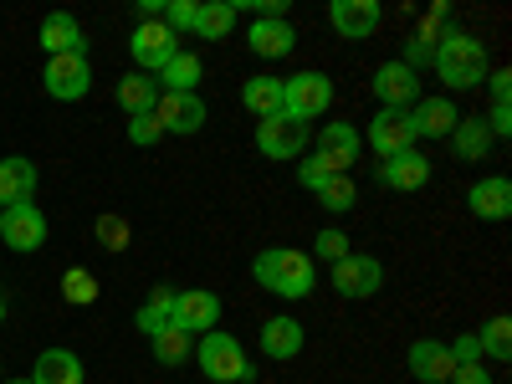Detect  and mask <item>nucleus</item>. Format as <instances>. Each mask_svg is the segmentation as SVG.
<instances>
[{"instance_id": "4468645a", "label": "nucleus", "mask_w": 512, "mask_h": 384, "mask_svg": "<svg viewBox=\"0 0 512 384\" xmlns=\"http://www.w3.org/2000/svg\"><path fill=\"white\" fill-rule=\"evenodd\" d=\"M369 149L379 159H395L405 149H415V128H410V113H395V108H379L374 123H369Z\"/></svg>"}, {"instance_id": "473e14b6", "label": "nucleus", "mask_w": 512, "mask_h": 384, "mask_svg": "<svg viewBox=\"0 0 512 384\" xmlns=\"http://www.w3.org/2000/svg\"><path fill=\"white\" fill-rule=\"evenodd\" d=\"M318 205L328 210V216H349V210L359 205V190H354V180H349V175H333V180L318 190Z\"/></svg>"}, {"instance_id": "a878e982", "label": "nucleus", "mask_w": 512, "mask_h": 384, "mask_svg": "<svg viewBox=\"0 0 512 384\" xmlns=\"http://www.w3.org/2000/svg\"><path fill=\"white\" fill-rule=\"evenodd\" d=\"M169 323H175V287H154V292L144 297V308H139L134 328H139L144 338H154V333L169 328Z\"/></svg>"}, {"instance_id": "ddd939ff", "label": "nucleus", "mask_w": 512, "mask_h": 384, "mask_svg": "<svg viewBox=\"0 0 512 384\" xmlns=\"http://www.w3.org/2000/svg\"><path fill=\"white\" fill-rule=\"evenodd\" d=\"M328 21H333V31L344 36V41H369L379 31L384 11H379V0H333Z\"/></svg>"}, {"instance_id": "412c9836", "label": "nucleus", "mask_w": 512, "mask_h": 384, "mask_svg": "<svg viewBox=\"0 0 512 384\" xmlns=\"http://www.w3.org/2000/svg\"><path fill=\"white\" fill-rule=\"evenodd\" d=\"M246 47H251L256 57H292L297 31H292L287 21H262V16H256L251 31H246Z\"/></svg>"}, {"instance_id": "aec40b11", "label": "nucleus", "mask_w": 512, "mask_h": 384, "mask_svg": "<svg viewBox=\"0 0 512 384\" xmlns=\"http://www.w3.org/2000/svg\"><path fill=\"white\" fill-rule=\"evenodd\" d=\"M425 180H431V159L420 149H405V154L379 164V185H390V190H420Z\"/></svg>"}, {"instance_id": "58836bf2", "label": "nucleus", "mask_w": 512, "mask_h": 384, "mask_svg": "<svg viewBox=\"0 0 512 384\" xmlns=\"http://www.w3.org/2000/svg\"><path fill=\"white\" fill-rule=\"evenodd\" d=\"M328 180H333V175H328V169H323L318 159H308V164H297V185H303V190H313V195H318V190H323Z\"/></svg>"}, {"instance_id": "0eeeda50", "label": "nucleus", "mask_w": 512, "mask_h": 384, "mask_svg": "<svg viewBox=\"0 0 512 384\" xmlns=\"http://www.w3.org/2000/svg\"><path fill=\"white\" fill-rule=\"evenodd\" d=\"M379 287H384V267H379V256L349 251L344 262H333V292H338V297H374Z\"/></svg>"}, {"instance_id": "20e7f679", "label": "nucleus", "mask_w": 512, "mask_h": 384, "mask_svg": "<svg viewBox=\"0 0 512 384\" xmlns=\"http://www.w3.org/2000/svg\"><path fill=\"white\" fill-rule=\"evenodd\" d=\"M333 108V77L328 72H297V77H287L282 82V113L292 118V123H313V118H323Z\"/></svg>"}, {"instance_id": "6e6552de", "label": "nucleus", "mask_w": 512, "mask_h": 384, "mask_svg": "<svg viewBox=\"0 0 512 384\" xmlns=\"http://www.w3.org/2000/svg\"><path fill=\"white\" fill-rule=\"evenodd\" d=\"M47 216H41L36 205H11L6 216H0V241H6L11 251H21V256H31V251H41L47 246Z\"/></svg>"}, {"instance_id": "bb28decb", "label": "nucleus", "mask_w": 512, "mask_h": 384, "mask_svg": "<svg viewBox=\"0 0 512 384\" xmlns=\"http://www.w3.org/2000/svg\"><path fill=\"white\" fill-rule=\"evenodd\" d=\"M159 103V82L149 77V72H128L123 82H118V108L134 118V113H149Z\"/></svg>"}, {"instance_id": "c9c22d12", "label": "nucleus", "mask_w": 512, "mask_h": 384, "mask_svg": "<svg viewBox=\"0 0 512 384\" xmlns=\"http://www.w3.org/2000/svg\"><path fill=\"white\" fill-rule=\"evenodd\" d=\"M195 11H200V0H164V26L175 31V36H185V31H195Z\"/></svg>"}, {"instance_id": "a18cd8bd", "label": "nucleus", "mask_w": 512, "mask_h": 384, "mask_svg": "<svg viewBox=\"0 0 512 384\" xmlns=\"http://www.w3.org/2000/svg\"><path fill=\"white\" fill-rule=\"evenodd\" d=\"M0 216H6V210H0Z\"/></svg>"}, {"instance_id": "a19ab883", "label": "nucleus", "mask_w": 512, "mask_h": 384, "mask_svg": "<svg viewBox=\"0 0 512 384\" xmlns=\"http://www.w3.org/2000/svg\"><path fill=\"white\" fill-rule=\"evenodd\" d=\"M446 384H492V374H487L482 364H456Z\"/></svg>"}, {"instance_id": "c03bdc74", "label": "nucleus", "mask_w": 512, "mask_h": 384, "mask_svg": "<svg viewBox=\"0 0 512 384\" xmlns=\"http://www.w3.org/2000/svg\"><path fill=\"white\" fill-rule=\"evenodd\" d=\"M0 318H6V297H0Z\"/></svg>"}, {"instance_id": "1a4fd4ad", "label": "nucleus", "mask_w": 512, "mask_h": 384, "mask_svg": "<svg viewBox=\"0 0 512 384\" xmlns=\"http://www.w3.org/2000/svg\"><path fill=\"white\" fill-rule=\"evenodd\" d=\"M216 323H221V297L210 292V287L175 292V328H185L190 338H200V333H210Z\"/></svg>"}, {"instance_id": "37998d69", "label": "nucleus", "mask_w": 512, "mask_h": 384, "mask_svg": "<svg viewBox=\"0 0 512 384\" xmlns=\"http://www.w3.org/2000/svg\"><path fill=\"white\" fill-rule=\"evenodd\" d=\"M0 384H31V379H0Z\"/></svg>"}, {"instance_id": "cd10ccee", "label": "nucleus", "mask_w": 512, "mask_h": 384, "mask_svg": "<svg viewBox=\"0 0 512 384\" xmlns=\"http://www.w3.org/2000/svg\"><path fill=\"white\" fill-rule=\"evenodd\" d=\"M241 103H246V113H256V118H277V113H282V82H277V77H246Z\"/></svg>"}, {"instance_id": "f8f14e48", "label": "nucleus", "mask_w": 512, "mask_h": 384, "mask_svg": "<svg viewBox=\"0 0 512 384\" xmlns=\"http://www.w3.org/2000/svg\"><path fill=\"white\" fill-rule=\"evenodd\" d=\"M256 149H262L267 159H297V154L308 149V128L292 123L287 113L262 118V123H256Z\"/></svg>"}, {"instance_id": "39448f33", "label": "nucleus", "mask_w": 512, "mask_h": 384, "mask_svg": "<svg viewBox=\"0 0 512 384\" xmlns=\"http://www.w3.org/2000/svg\"><path fill=\"white\" fill-rule=\"evenodd\" d=\"M128 52H134V62H139V72H149V77H159L164 67H169V57H180L185 47H180V36L169 31L164 21H139V31L128 36Z\"/></svg>"}, {"instance_id": "f03ea898", "label": "nucleus", "mask_w": 512, "mask_h": 384, "mask_svg": "<svg viewBox=\"0 0 512 384\" xmlns=\"http://www.w3.org/2000/svg\"><path fill=\"white\" fill-rule=\"evenodd\" d=\"M431 62H436L441 82H446V88H456V93H466V88H482V82L492 77V62H487V41L466 36V31H446Z\"/></svg>"}, {"instance_id": "dca6fc26", "label": "nucleus", "mask_w": 512, "mask_h": 384, "mask_svg": "<svg viewBox=\"0 0 512 384\" xmlns=\"http://www.w3.org/2000/svg\"><path fill=\"white\" fill-rule=\"evenodd\" d=\"M466 205H472L477 221H507L512 216V180L507 175H487L466 190Z\"/></svg>"}, {"instance_id": "79ce46f5", "label": "nucleus", "mask_w": 512, "mask_h": 384, "mask_svg": "<svg viewBox=\"0 0 512 384\" xmlns=\"http://www.w3.org/2000/svg\"><path fill=\"white\" fill-rule=\"evenodd\" d=\"M487 88H492V103H507L512 98V72H492Z\"/></svg>"}, {"instance_id": "7c9ffc66", "label": "nucleus", "mask_w": 512, "mask_h": 384, "mask_svg": "<svg viewBox=\"0 0 512 384\" xmlns=\"http://www.w3.org/2000/svg\"><path fill=\"white\" fill-rule=\"evenodd\" d=\"M149 344H154V359H159V364H185V359L195 354V338H190L185 328H175V323L159 328Z\"/></svg>"}, {"instance_id": "a211bd4d", "label": "nucleus", "mask_w": 512, "mask_h": 384, "mask_svg": "<svg viewBox=\"0 0 512 384\" xmlns=\"http://www.w3.org/2000/svg\"><path fill=\"white\" fill-rule=\"evenodd\" d=\"M31 200H36V164H31L26 154L0 159V210L31 205Z\"/></svg>"}, {"instance_id": "393cba45", "label": "nucleus", "mask_w": 512, "mask_h": 384, "mask_svg": "<svg viewBox=\"0 0 512 384\" xmlns=\"http://www.w3.org/2000/svg\"><path fill=\"white\" fill-rule=\"evenodd\" d=\"M451 149H456V159H466V164L487 159V149H492V128H487L482 118H461V123L451 128Z\"/></svg>"}, {"instance_id": "423d86ee", "label": "nucleus", "mask_w": 512, "mask_h": 384, "mask_svg": "<svg viewBox=\"0 0 512 384\" xmlns=\"http://www.w3.org/2000/svg\"><path fill=\"white\" fill-rule=\"evenodd\" d=\"M41 82H47V93H52L57 103H77V98H88V88H93V67H88V52L47 57V72H41Z\"/></svg>"}, {"instance_id": "f257e3e1", "label": "nucleus", "mask_w": 512, "mask_h": 384, "mask_svg": "<svg viewBox=\"0 0 512 384\" xmlns=\"http://www.w3.org/2000/svg\"><path fill=\"white\" fill-rule=\"evenodd\" d=\"M251 277H256V287H267L272 297H287V303H297V297H308L318 287L313 256L308 251H292V246H267L251 262Z\"/></svg>"}, {"instance_id": "f3484780", "label": "nucleus", "mask_w": 512, "mask_h": 384, "mask_svg": "<svg viewBox=\"0 0 512 384\" xmlns=\"http://www.w3.org/2000/svg\"><path fill=\"white\" fill-rule=\"evenodd\" d=\"M405 364H410V374H415L420 384H446L451 369H456V359H451V349L441 344V338H415Z\"/></svg>"}, {"instance_id": "ea45409f", "label": "nucleus", "mask_w": 512, "mask_h": 384, "mask_svg": "<svg viewBox=\"0 0 512 384\" xmlns=\"http://www.w3.org/2000/svg\"><path fill=\"white\" fill-rule=\"evenodd\" d=\"M456 364H482V344H477V333H461L456 344H446Z\"/></svg>"}, {"instance_id": "b1692460", "label": "nucleus", "mask_w": 512, "mask_h": 384, "mask_svg": "<svg viewBox=\"0 0 512 384\" xmlns=\"http://www.w3.org/2000/svg\"><path fill=\"white\" fill-rule=\"evenodd\" d=\"M31 384H82V359L72 349H47L31 369Z\"/></svg>"}, {"instance_id": "2eb2a0df", "label": "nucleus", "mask_w": 512, "mask_h": 384, "mask_svg": "<svg viewBox=\"0 0 512 384\" xmlns=\"http://www.w3.org/2000/svg\"><path fill=\"white\" fill-rule=\"evenodd\" d=\"M154 118H159L164 134H200L205 128V103L195 93H159Z\"/></svg>"}, {"instance_id": "9d476101", "label": "nucleus", "mask_w": 512, "mask_h": 384, "mask_svg": "<svg viewBox=\"0 0 512 384\" xmlns=\"http://www.w3.org/2000/svg\"><path fill=\"white\" fill-rule=\"evenodd\" d=\"M374 98H379L384 108H395V113H410V108L420 103V77H415V67L384 62V67L374 72Z\"/></svg>"}, {"instance_id": "f704fd0d", "label": "nucleus", "mask_w": 512, "mask_h": 384, "mask_svg": "<svg viewBox=\"0 0 512 384\" xmlns=\"http://www.w3.org/2000/svg\"><path fill=\"white\" fill-rule=\"evenodd\" d=\"M93 231H98V246H103V251H128V236H134L123 216H98Z\"/></svg>"}, {"instance_id": "5701e85b", "label": "nucleus", "mask_w": 512, "mask_h": 384, "mask_svg": "<svg viewBox=\"0 0 512 384\" xmlns=\"http://www.w3.org/2000/svg\"><path fill=\"white\" fill-rule=\"evenodd\" d=\"M262 354L267 359H297L303 354V323L297 318H267L262 323Z\"/></svg>"}, {"instance_id": "4c0bfd02", "label": "nucleus", "mask_w": 512, "mask_h": 384, "mask_svg": "<svg viewBox=\"0 0 512 384\" xmlns=\"http://www.w3.org/2000/svg\"><path fill=\"white\" fill-rule=\"evenodd\" d=\"M318 262H344V256H349V236L344 231H338V226H328V231H318Z\"/></svg>"}, {"instance_id": "c756f323", "label": "nucleus", "mask_w": 512, "mask_h": 384, "mask_svg": "<svg viewBox=\"0 0 512 384\" xmlns=\"http://www.w3.org/2000/svg\"><path fill=\"white\" fill-rule=\"evenodd\" d=\"M231 26H236L231 0H200V11H195V36L221 41V36H231Z\"/></svg>"}, {"instance_id": "e433bc0d", "label": "nucleus", "mask_w": 512, "mask_h": 384, "mask_svg": "<svg viewBox=\"0 0 512 384\" xmlns=\"http://www.w3.org/2000/svg\"><path fill=\"white\" fill-rule=\"evenodd\" d=\"M159 139H164V128H159L154 108H149V113H134V118H128V144L149 149V144H159Z\"/></svg>"}, {"instance_id": "6ab92c4d", "label": "nucleus", "mask_w": 512, "mask_h": 384, "mask_svg": "<svg viewBox=\"0 0 512 384\" xmlns=\"http://www.w3.org/2000/svg\"><path fill=\"white\" fill-rule=\"evenodd\" d=\"M461 123L456 103L451 98H420L410 108V128H415V139H451V128Z\"/></svg>"}, {"instance_id": "c85d7f7f", "label": "nucleus", "mask_w": 512, "mask_h": 384, "mask_svg": "<svg viewBox=\"0 0 512 384\" xmlns=\"http://www.w3.org/2000/svg\"><path fill=\"white\" fill-rule=\"evenodd\" d=\"M200 57L195 52H180V57H169V67L154 77L159 82V93H195V82H200Z\"/></svg>"}, {"instance_id": "4be33fe9", "label": "nucleus", "mask_w": 512, "mask_h": 384, "mask_svg": "<svg viewBox=\"0 0 512 384\" xmlns=\"http://www.w3.org/2000/svg\"><path fill=\"white\" fill-rule=\"evenodd\" d=\"M41 52H47V57H67V52H82V47H88V41H82V26L67 16V11H52L47 21H41Z\"/></svg>"}, {"instance_id": "2f4dec72", "label": "nucleus", "mask_w": 512, "mask_h": 384, "mask_svg": "<svg viewBox=\"0 0 512 384\" xmlns=\"http://www.w3.org/2000/svg\"><path fill=\"white\" fill-rule=\"evenodd\" d=\"M62 297H67L72 308H93L98 303V277L88 267H67L62 272Z\"/></svg>"}, {"instance_id": "9b49d317", "label": "nucleus", "mask_w": 512, "mask_h": 384, "mask_svg": "<svg viewBox=\"0 0 512 384\" xmlns=\"http://www.w3.org/2000/svg\"><path fill=\"white\" fill-rule=\"evenodd\" d=\"M313 159L328 169V175H349V164H359V128H349V123H323Z\"/></svg>"}, {"instance_id": "72a5a7b5", "label": "nucleus", "mask_w": 512, "mask_h": 384, "mask_svg": "<svg viewBox=\"0 0 512 384\" xmlns=\"http://www.w3.org/2000/svg\"><path fill=\"white\" fill-rule=\"evenodd\" d=\"M477 344H482V354H487V359L507 364V359H512V318H492V323L477 333Z\"/></svg>"}, {"instance_id": "7ed1b4c3", "label": "nucleus", "mask_w": 512, "mask_h": 384, "mask_svg": "<svg viewBox=\"0 0 512 384\" xmlns=\"http://www.w3.org/2000/svg\"><path fill=\"white\" fill-rule=\"evenodd\" d=\"M195 359H200L205 379H216V384H251V379H256V369H251L246 349L236 344L231 333H221V328L200 333V344H195Z\"/></svg>"}]
</instances>
